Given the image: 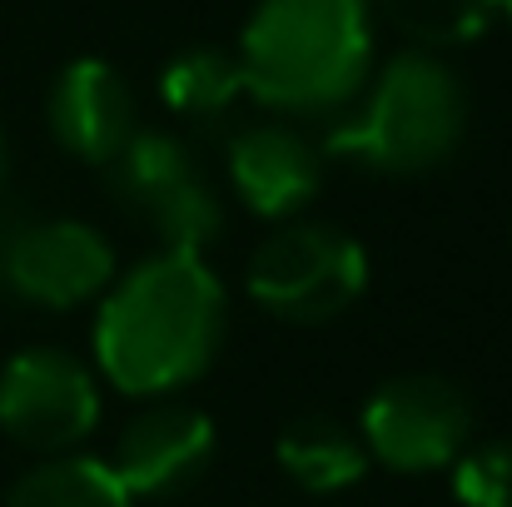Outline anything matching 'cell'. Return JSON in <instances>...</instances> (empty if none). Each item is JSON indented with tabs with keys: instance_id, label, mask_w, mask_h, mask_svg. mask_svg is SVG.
I'll return each instance as SVG.
<instances>
[{
	"instance_id": "1",
	"label": "cell",
	"mask_w": 512,
	"mask_h": 507,
	"mask_svg": "<svg viewBox=\"0 0 512 507\" xmlns=\"http://www.w3.org/2000/svg\"><path fill=\"white\" fill-rule=\"evenodd\" d=\"M229 294L204 254L160 249L100 294L95 373L125 398H174L224 348Z\"/></svg>"
},
{
	"instance_id": "7",
	"label": "cell",
	"mask_w": 512,
	"mask_h": 507,
	"mask_svg": "<svg viewBox=\"0 0 512 507\" xmlns=\"http://www.w3.org/2000/svg\"><path fill=\"white\" fill-rule=\"evenodd\" d=\"M105 169H110L115 199L155 229L160 249L204 254L214 244L224 209L184 140H174L165 130H135L120 160Z\"/></svg>"
},
{
	"instance_id": "8",
	"label": "cell",
	"mask_w": 512,
	"mask_h": 507,
	"mask_svg": "<svg viewBox=\"0 0 512 507\" xmlns=\"http://www.w3.org/2000/svg\"><path fill=\"white\" fill-rule=\"evenodd\" d=\"M115 274L110 239L85 219H35L0 249V289L50 314L100 304Z\"/></svg>"
},
{
	"instance_id": "9",
	"label": "cell",
	"mask_w": 512,
	"mask_h": 507,
	"mask_svg": "<svg viewBox=\"0 0 512 507\" xmlns=\"http://www.w3.org/2000/svg\"><path fill=\"white\" fill-rule=\"evenodd\" d=\"M214 448H219V433L204 408L179 403V398H155L140 418L120 428L115 453L105 463L135 503L140 498L160 503L204 478V468L214 463Z\"/></svg>"
},
{
	"instance_id": "11",
	"label": "cell",
	"mask_w": 512,
	"mask_h": 507,
	"mask_svg": "<svg viewBox=\"0 0 512 507\" xmlns=\"http://www.w3.org/2000/svg\"><path fill=\"white\" fill-rule=\"evenodd\" d=\"M224 169H229L234 199L254 219L289 224L314 204V194L324 184V150H314L294 125L264 120V125H249L229 140Z\"/></svg>"
},
{
	"instance_id": "14",
	"label": "cell",
	"mask_w": 512,
	"mask_h": 507,
	"mask_svg": "<svg viewBox=\"0 0 512 507\" xmlns=\"http://www.w3.org/2000/svg\"><path fill=\"white\" fill-rule=\"evenodd\" d=\"M5 507H135V498L125 493V483L110 473L105 458L65 453L20 473L15 488L5 493Z\"/></svg>"
},
{
	"instance_id": "15",
	"label": "cell",
	"mask_w": 512,
	"mask_h": 507,
	"mask_svg": "<svg viewBox=\"0 0 512 507\" xmlns=\"http://www.w3.org/2000/svg\"><path fill=\"white\" fill-rule=\"evenodd\" d=\"M368 5L418 50L468 45L488 35L493 20H503V0H368Z\"/></svg>"
},
{
	"instance_id": "12",
	"label": "cell",
	"mask_w": 512,
	"mask_h": 507,
	"mask_svg": "<svg viewBox=\"0 0 512 507\" xmlns=\"http://www.w3.org/2000/svg\"><path fill=\"white\" fill-rule=\"evenodd\" d=\"M274 463L294 488L314 498H334L343 488L363 483V473L373 468L358 428H348L334 413H304L284 423V433L274 438Z\"/></svg>"
},
{
	"instance_id": "13",
	"label": "cell",
	"mask_w": 512,
	"mask_h": 507,
	"mask_svg": "<svg viewBox=\"0 0 512 507\" xmlns=\"http://www.w3.org/2000/svg\"><path fill=\"white\" fill-rule=\"evenodd\" d=\"M160 100L189 125H219L244 100V75L229 50L189 45L160 70Z\"/></svg>"
},
{
	"instance_id": "2",
	"label": "cell",
	"mask_w": 512,
	"mask_h": 507,
	"mask_svg": "<svg viewBox=\"0 0 512 507\" xmlns=\"http://www.w3.org/2000/svg\"><path fill=\"white\" fill-rule=\"evenodd\" d=\"M368 0H259L239 30L234 60L244 95L274 115H334L373 75Z\"/></svg>"
},
{
	"instance_id": "6",
	"label": "cell",
	"mask_w": 512,
	"mask_h": 507,
	"mask_svg": "<svg viewBox=\"0 0 512 507\" xmlns=\"http://www.w3.org/2000/svg\"><path fill=\"white\" fill-rule=\"evenodd\" d=\"M100 428V373L65 348H20L0 363V433L40 458L75 453Z\"/></svg>"
},
{
	"instance_id": "3",
	"label": "cell",
	"mask_w": 512,
	"mask_h": 507,
	"mask_svg": "<svg viewBox=\"0 0 512 507\" xmlns=\"http://www.w3.org/2000/svg\"><path fill=\"white\" fill-rule=\"evenodd\" d=\"M358 110L329 130L324 155L373 174H428L448 165L468 135V90L438 50H398L373 65Z\"/></svg>"
},
{
	"instance_id": "16",
	"label": "cell",
	"mask_w": 512,
	"mask_h": 507,
	"mask_svg": "<svg viewBox=\"0 0 512 507\" xmlns=\"http://www.w3.org/2000/svg\"><path fill=\"white\" fill-rule=\"evenodd\" d=\"M458 507H512V438L468 443L448 468Z\"/></svg>"
},
{
	"instance_id": "5",
	"label": "cell",
	"mask_w": 512,
	"mask_h": 507,
	"mask_svg": "<svg viewBox=\"0 0 512 507\" xmlns=\"http://www.w3.org/2000/svg\"><path fill=\"white\" fill-rule=\"evenodd\" d=\"M358 438L368 463H383L388 473H448L473 443V403L443 373H398L368 393Z\"/></svg>"
},
{
	"instance_id": "17",
	"label": "cell",
	"mask_w": 512,
	"mask_h": 507,
	"mask_svg": "<svg viewBox=\"0 0 512 507\" xmlns=\"http://www.w3.org/2000/svg\"><path fill=\"white\" fill-rule=\"evenodd\" d=\"M0 189H5V140H0Z\"/></svg>"
},
{
	"instance_id": "4",
	"label": "cell",
	"mask_w": 512,
	"mask_h": 507,
	"mask_svg": "<svg viewBox=\"0 0 512 507\" xmlns=\"http://www.w3.org/2000/svg\"><path fill=\"white\" fill-rule=\"evenodd\" d=\"M244 289L284 324H334L368 294V249L334 224L289 219L249 254Z\"/></svg>"
},
{
	"instance_id": "10",
	"label": "cell",
	"mask_w": 512,
	"mask_h": 507,
	"mask_svg": "<svg viewBox=\"0 0 512 507\" xmlns=\"http://www.w3.org/2000/svg\"><path fill=\"white\" fill-rule=\"evenodd\" d=\"M45 125L50 140L80 160V165H115L120 150L135 140L140 130V110H135V90L125 85V75L100 60V55H75L55 70L50 95H45Z\"/></svg>"
},
{
	"instance_id": "18",
	"label": "cell",
	"mask_w": 512,
	"mask_h": 507,
	"mask_svg": "<svg viewBox=\"0 0 512 507\" xmlns=\"http://www.w3.org/2000/svg\"><path fill=\"white\" fill-rule=\"evenodd\" d=\"M503 20H508V25H512V0H503Z\"/></svg>"
}]
</instances>
